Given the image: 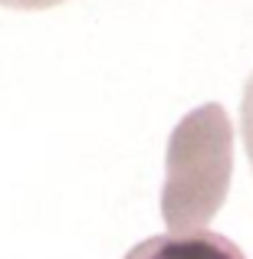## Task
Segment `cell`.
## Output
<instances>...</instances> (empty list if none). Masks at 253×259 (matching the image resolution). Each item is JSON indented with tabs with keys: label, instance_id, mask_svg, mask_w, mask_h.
I'll use <instances>...</instances> for the list:
<instances>
[{
	"label": "cell",
	"instance_id": "3",
	"mask_svg": "<svg viewBox=\"0 0 253 259\" xmlns=\"http://www.w3.org/2000/svg\"><path fill=\"white\" fill-rule=\"evenodd\" d=\"M240 128H243V145H247L250 164H253V72L243 82V95H240Z\"/></svg>",
	"mask_w": 253,
	"mask_h": 259
},
{
	"label": "cell",
	"instance_id": "2",
	"mask_svg": "<svg viewBox=\"0 0 253 259\" xmlns=\"http://www.w3.org/2000/svg\"><path fill=\"white\" fill-rule=\"evenodd\" d=\"M122 259H247L230 236L214 230H194V233H158L135 243Z\"/></svg>",
	"mask_w": 253,
	"mask_h": 259
},
{
	"label": "cell",
	"instance_id": "4",
	"mask_svg": "<svg viewBox=\"0 0 253 259\" xmlns=\"http://www.w3.org/2000/svg\"><path fill=\"white\" fill-rule=\"evenodd\" d=\"M4 7H17V10H43V7L63 4V0H0Z\"/></svg>",
	"mask_w": 253,
	"mask_h": 259
},
{
	"label": "cell",
	"instance_id": "1",
	"mask_svg": "<svg viewBox=\"0 0 253 259\" xmlns=\"http://www.w3.org/2000/svg\"><path fill=\"white\" fill-rule=\"evenodd\" d=\"M234 174V125L221 102L191 108L168 138L161 217L171 233L201 230L227 200Z\"/></svg>",
	"mask_w": 253,
	"mask_h": 259
}]
</instances>
